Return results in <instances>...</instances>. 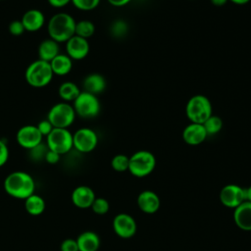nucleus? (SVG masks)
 <instances>
[{
  "label": "nucleus",
  "instance_id": "f257e3e1",
  "mask_svg": "<svg viewBox=\"0 0 251 251\" xmlns=\"http://www.w3.org/2000/svg\"><path fill=\"white\" fill-rule=\"evenodd\" d=\"M3 186L8 195L25 200L34 193L35 182L28 173L16 171L5 177Z\"/></svg>",
  "mask_w": 251,
  "mask_h": 251
},
{
  "label": "nucleus",
  "instance_id": "f03ea898",
  "mask_svg": "<svg viewBox=\"0 0 251 251\" xmlns=\"http://www.w3.org/2000/svg\"><path fill=\"white\" fill-rule=\"evenodd\" d=\"M75 20L68 13L60 12L53 15L47 24V32L49 38L58 43L67 42L75 35Z\"/></svg>",
  "mask_w": 251,
  "mask_h": 251
},
{
  "label": "nucleus",
  "instance_id": "7ed1b4c3",
  "mask_svg": "<svg viewBox=\"0 0 251 251\" xmlns=\"http://www.w3.org/2000/svg\"><path fill=\"white\" fill-rule=\"evenodd\" d=\"M53 76L54 74L52 72L50 63L40 59L30 63L25 73V78L27 84L35 88H41L48 85Z\"/></svg>",
  "mask_w": 251,
  "mask_h": 251
},
{
  "label": "nucleus",
  "instance_id": "20e7f679",
  "mask_svg": "<svg viewBox=\"0 0 251 251\" xmlns=\"http://www.w3.org/2000/svg\"><path fill=\"white\" fill-rule=\"evenodd\" d=\"M185 115L190 123L204 124V122L213 115L210 99L203 94L191 96L185 105Z\"/></svg>",
  "mask_w": 251,
  "mask_h": 251
},
{
  "label": "nucleus",
  "instance_id": "39448f33",
  "mask_svg": "<svg viewBox=\"0 0 251 251\" xmlns=\"http://www.w3.org/2000/svg\"><path fill=\"white\" fill-rule=\"evenodd\" d=\"M156 157L148 150H138L129 157L128 172L136 177H144L153 173Z\"/></svg>",
  "mask_w": 251,
  "mask_h": 251
},
{
  "label": "nucleus",
  "instance_id": "423d86ee",
  "mask_svg": "<svg viewBox=\"0 0 251 251\" xmlns=\"http://www.w3.org/2000/svg\"><path fill=\"white\" fill-rule=\"evenodd\" d=\"M76 114L73 105L68 102L54 104L48 111L46 119L57 128H69L75 122Z\"/></svg>",
  "mask_w": 251,
  "mask_h": 251
},
{
  "label": "nucleus",
  "instance_id": "0eeeda50",
  "mask_svg": "<svg viewBox=\"0 0 251 251\" xmlns=\"http://www.w3.org/2000/svg\"><path fill=\"white\" fill-rule=\"evenodd\" d=\"M73 107L76 116L82 119L96 118L101 110V104L98 97L84 90H82L73 102Z\"/></svg>",
  "mask_w": 251,
  "mask_h": 251
},
{
  "label": "nucleus",
  "instance_id": "6e6552de",
  "mask_svg": "<svg viewBox=\"0 0 251 251\" xmlns=\"http://www.w3.org/2000/svg\"><path fill=\"white\" fill-rule=\"evenodd\" d=\"M46 144L49 150H52L61 156L69 153L73 148V133L68 128H57L46 136Z\"/></svg>",
  "mask_w": 251,
  "mask_h": 251
},
{
  "label": "nucleus",
  "instance_id": "1a4fd4ad",
  "mask_svg": "<svg viewBox=\"0 0 251 251\" xmlns=\"http://www.w3.org/2000/svg\"><path fill=\"white\" fill-rule=\"evenodd\" d=\"M73 145L79 153H89L98 145V135L90 127H80L73 133Z\"/></svg>",
  "mask_w": 251,
  "mask_h": 251
},
{
  "label": "nucleus",
  "instance_id": "9d476101",
  "mask_svg": "<svg viewBox=\"0 0 251 251\" xmlns=\"http://www.w3.org/2000/svg\"><path fill=\"white\" fill-rule=\"evenodd\" d=\"M220 201L227 208L235 209L245 200V188L237 184H226L220 191Z\"/></svg>",
  "mask_w": 251,
  "mask_h": 251
},
{
  "label": "nucleus",
  "instance_id": "9b49d317",
  "mask_svg": "<svg viewBox=\"0 0 251 251\" xmlns=\"http://www.w3.org/2000/svg\"><path fill=\"white\" fill-rule=\"evenodd\" d=\"M113 229L115 233L121 238H130L137 230V224L132 216L126 213H120L116 215L113 220Z\"/></svg>",
  "mask_w": 251,
  "mask_h": 251
},
{
  "label": "nucleus",
  "instance_id": "f8f14e48",
  "mask_svg": "<svg viewBox=\"0 0 251 251\" xmlns=\"http://www.w3.org/2000/svg\"><path fill=\"white\" fill-rule=\"evenodd\" d=\"M43 136L39 132L36 126L25 125L20 127L16 133L18 144L26 150H29L42 142Z\"/></svg>",
  "mask_w": 251,
  "mask_h": 251
},
{
  "label": "nucleus",
  "instance_id": "ddd939ff",
  "mask_svg": "<svg viewBox=\"0 0 251 251\" xmlns=\"http://www.w3.org/2000/svg\"><path fill=\"white\" fill-rule=\"evenodd\" d=\"M90 51L88 39L74 35L66 42V54L73 61H80L87 57Z\"/></svg>",
  "mask_w": 251,
  "mask_h": 251
},
{
  "label": "nucleus",
  "instance_id": "4468645a",
  "mask_svg": "<svg viewBox=\"0 0 251 251\" xmlns=\"http://www.w3.org/2000/svg\"><path fill=\"white\" fill-rule=\"evenodd\" d=\"M181 136L186 144L196 146L203 143L208 137V134L202 124L190 123L183 128Z\"/></svg>",
  "mask_w": 251,
  "mask_h": 251
},
{
  "label": "nucleus",
  "instance_id": "2eb2a0df",
  "mask_svg": "<svg viewBox=\"0 0 251 251\" xmlns=\"http://www.w3.org/2000/svg\"><path fill=\"white\" fill-rule=\"evenodd\" d=\"M71 198L75 207L79 209H87L91 207L96 195L91 187L87 185H79L73 190Z\"/></svg>",
  "mask_w": 251,
  "mask_h": 251
},
{
  "label": "nucleus",
  "instance_id": "dca6fc26",
  "mask_svg": "<svg viewBox=\"0 0 251 251\" xmlns=\"http://www.w3.org/2000/svg\"><path fill=\"white\" fill-rule=\"evenodd\" d=\"M137 206L145 214H155L161 206L160 197L152 190H143L137 196Z\"/></svg>",
  "mask_w": 251,
  "mask_h": 251
},
{
  "label": "nucleus",
  "instance_id": "f3484780",
  "mask_svg": "<svg viewBox=\"0 0 251 251\" xmlns=\"http://www.w3.org/2000/svg\"><path fill=\"white\" fill-rule=\"evenodd\" d=\"M21 22L25 31L35 32L43 27L45 24V16L38 9H29L24 13Z\"/></svg>",
  "mask_w": 251,
  "mask_h": 251
},
{
  "label": "nucleus",
  "instance_id": "a211bd4d",
  "mask_svg": "<svg viewBox=\"0 0 251 251\" xmlns=\"http://www.w3.org/2000/svg\"><path fill=\"white\" fill-rule=\"evenodd\" d=\"M233 210V220L236 226L244 231H251V202L244 201Z\"/></svg>",
  "mask_w": 251,
  "mask_h": 251
},
{
  "label": "nucleus",
  "instance_id": "6ab92c4d",
  "mask_svg": "<svg viewBox=\"0 0 251 251\" xmlns=\"http://www.w3.org/2000/svg\"><path fill=\"white\" fill-rule=\"evenodd\" d=\"M82 86L84 91L97 96L98 94L104 92L107 87V81L101 74L92 73L84 77L82 81Z\"/></svg>",
  "mask_w": 251,
  "mask_h": 251
},
{
  "label": "nucleus",
  "instance_id": "aec40b11",
  "mask_svg": "<svg viewBox=\"0 0 251 251\" xmlns=\"http://www.w3.org/2000/svg\"><path fill=\"white\" fill-rule=\"evenodd\" d=\"M75 240L79 251H98L100 247V237L94 231H83Z\"/></svg>",
  "mask_w": 251,
  "mask_h": 251
},
{
  "label": "nucleus",
  "instance_id": "412c9836",
  "mask_svg": "<svg viewBox=\"0 0 251 251\" xmlns=\"http://www.w3.org/2000/svg\"><path fill=\"white\" fill-rule=\"evenodd\" d=\"M38 59L50 63L58 54H60L59 43L51 38L42 40L37 49Z\"/></svg>",
  "mask_w": 251,
  "mask_h": 251
},
{
  "label": "nucleus",
  "instance_id": "4be33fe9",
  "mask_svg": "<svg viewBox=\"0 0 251 251\" xmlns=\"http://www.w3.org/2000/svg\"><path fill=\"white\" fill-rule=\"evenodd\" d=\"M50 66L54 75L64 76L71 73L73 69V60L67 54H58L51 62Z\"/></svg>",
  "mask_w": 251,
  "mask_h": 251
},
{
  "label": "nucleus",
  "instance_id": "5701e85b",
  "mask_svg": "<svg viewBox=\"0 0 251 251\" xmlns=\"http://www.w3.org/2000/svg\"><path fill=\"white\" fill-rule=\"evenodd\" d=\"M81 90L79 89L78 85L74 81H65L60 84L58 89L59 97L62 99L63 102H74L75 98L79 95Z\"/></svg>",
  "mask_w": 251,
  "mask_h": 251
},
{
  "label": "nucleus",
  "instance_id": "b1692460",
  "mask_svg": "<svg viewBox=\"0 0 251 251\" xmlns=\"http://www.w3.org/2000/svg\"><path fill=\"white\" fill-rule=\"evenodd\" d=\"M25 211L31 216H39L45 210V201L38 194H31L26 199H25Z\"/></svg>",
  "mask_w": 251,
  "mask_h": 251
},
{
  "label": "nucleus",
  "instance_id": "393cba45",
  "mask_svg": "<svg viewBox=\"0 0 251 251\" xmlns=\"http://www.w3.org/2000/svg\"><path fill=\"white\" fill-rule=\"evenodd\" d=\"M94 32H95V25L91 21L80 20L75 23V35L88 39L94 34Z\"/></svg>",
  "mask_w": 251,
  "mask_h": 251
},
{
  "label": "nucleus",
  "instance_id": "a878e982",
  "mask_svg": "<svg viewBox=\"0 0 251 251\" xmlns=\"http://www.w3.org/2000/svg\"><path fill=\"white\" fill-rule=\"evenodd\" d=\"M202 125H203L208 136H210V135H215V134L219 133L223 129L224 122L221 117H219L217 115H212Z\"/></svg>",
  "mask_w": 251,
  "mask_h": 251
},
{
  "label": "nucleus",
  "instance_id": "bb28decb",
  "mask_svg": "<svg viewBox=\"0 0 251 251\" xmlns=\"http://www.w3.org/2000/svg\"><path fill=\"white\" fill-rule=\"evenodd\" d=\"M129 157L125 154H117L111 160V167L114 171L123 173L128 171Z\"/></svg>",
  "mask_w": 251,
  "mask_h": 251
},
{
  "label": "nucleus",
  "instance_id": "cd10ccee",
  "mask_svg": "<svg viewBox=\"0 0 251 251\" xmlns=\"http://www.w3.org/2000/svg\"><path fill=\"white\" fill-rule=\"evenodd\" d=\"M47 151H48L47 144L41 142L38 145H36L35 147L28 150V156L34 162L44 161Z\"/></svg>",
  "mask_w": 251,
  "mask_h": 251
},
{
  "label": "nucleus",
  "instance_id": "c85d7f7f",
  "mask_svg": "<svg viewBox=\"0 0 251 251\" xmlns=\"http://www.w3.org/2000/svg\"><path fill=\"white\" fill-rule=\"evenodd\" d=\"M110 31L114 37L121 38L125 36L128 31L127 24L123 20H116L115 22H113L110 27Z\"/></svg>",
  "mask_w": 251,
  "mask_h": 251
},
{
  "label": "nucleus",
  "instance_id": "c756f323",
  "mask_svg": "<svg viewBox=\"0 0 251 251\" xmlns=\"http://www.w3.org/2000/svg\"><path fill=\"white\" fill-rule=\"evenodd\" d=\"M90 208L97 215H105L110 209V204L107 199L103 197H96Z\"/></svg>",
  "mask_w": 251,
  "mask_h": 251
},
{
  "label": "nucleus",
  "instance_id": "7c9ffc66",
  "mask_svg": "<svg viewBox=\"0 0 251 251\" xmlns=\"http://www.w3.org/2000/svg\"><path fill=\"white\" fill-rule=\"evenodd\" d=\"M101 0H71V3L80 11H91L97 8Z\"/></svg>",
  "mask_w": 251,
  "mask_h": 251
},
{
  "label": "nucleus",
  "instance_id": "2f4dec72",
  "mask_svg": "<svg viewBox=\"0 0 251 251\" xmlns=\"http://www.w3.org/2000/svg\"><path fill=\"white\" fill-rule=\"evenodd\" d=\"M8 29H9V32L14 36H21L25 31L21 20L20 21L15 20V21L11 22L8 26Z\"/></svg>",
  "mask_w": 251,
  "mask_h": 251
},
{
  "label": "nucleus",
  "instance_id": "473e14b6",
  "mask_svg": "<svg viewBox=\"0 0 251 251\" xmlns=\"http://www.w3.org/2000/svg\"><path fill=\"white\" fill-rule=\"evenodd\" d=\"M36 127L38 128L39 132L41 133V135L44 137H46L47 135H49V133L53 130L54 126H52V124L47 120V119H44V120H41L37 125H36Z\"/></svg>",
  "mask_w": 251,
  "mask_h": 251
},
{
  "label": "nucleus",
  "instance_id": "72a5a7b5",
  "mask_svg": "<svg viewBox=\"0 0 251 251\" xmlns=\"http://www.w3.org/2000/svg\"><path fill=\"white\" fill-rule=\"evenodd\" d=\"M60 250L61 251H79L76 240L73 238H67L63 240L60 245Z\"/></svg>",
  "mask_w": 251,
  "mask_h": 251
},
{
  "label": "nucleus",
  "instance_id": "f704fd0d",
  "mask_svg": "<svg viewBox=\"0 0 251 251\" xmlns=\"http://www.w3.org/2000/svg\"><path fill=\"white\" fill-rule=\"evenodd\" d=\"M9 148L3 139H0V167L4 166L9 159Z\"/></svg>",
  "mask_w": 251,
  "mask_h": 251
},
{
  "label": "nucleus",
  "instance_id": "c9c22d12",
  "mask_svg": "<svg viewBox=\"0 0 251 251\" xmlns=\"http://www.w3.org/2000/svg\"><path fill=\"white\" fill-rule=\"evenodd\" d=\"M60 158H61V155L52 151V150H49L47 151L46 155H45V159L44 161L47 162L48 164H51V165H55L57 164L59 161H60Z\"/></svg>",
  "mask_w": 251,
  "mask_h": 251
},
{
  "label": "nucleus",
  "instance_id": "e433bc0d",
  "mask_svg": "<svg viewBox=\"0 0 251 251\" xmlns=\"http://www.w3.org/2000/svg\"><path fill=\"white\" fill-rule=\"evenodd\" d=\"M47 1L50 6H52L53 8H57V9L63 8L71 3V0H47Z\"/></svg>",
  "mask_w": 251,
  "mask_h": 251
},
{
  "label": "nucleus",
  "instance_id": "4c0bfd02",
  "mask_svg": "<svg viewBox=\"0 0 251 251\" xmlns=\"http://www.w3.org/2000/svg\"><path fill=\"white\" fill-rule=\"evenodd\" d=\"M108 3L113 6V7H124L126 5H127L128 3H130L131 0H107Z\"/></svg>",
  "mask_w": 251,
  "mask_h": 251
},
{
  "label": "nucleus",
  "instance_id": "58836bf2",
  "mask_svg": "<svg viewBox=\"0 0 251 251\" xmlns=\"http://www.w3.org/2000/svg\"><path fill=\"white\" fill-rule=\"evenodd\" d=\"M210 1L216 7H223L228 2V0H210Z\"/></svg>",
  "mask_w": 251,
  "mask_h": 251
},
{
  "label": "nucleus",
  "instance_id": "ea45409f",
  "mask_svg": "<svg viewBox=\"0 0 251 251\" xmlns=\"http://www.w3.org/2000/svg\"><path fill=\"white\" fill-rule=\"evenodd\" d=\"M245 200L251 202V185L245 188Z\"/></svg>",
  "mask_w": 251,
  "mask_h": 251
},
{
  "label": "nucleus",
  "instance_id": "a19ab883",
  "mask_svg": "<svg viewBox=\"0 0 251 251\" xmlns=\"http://www.w3.org/2000/svg\"><path fill=\"white\" fill-rule=\"evenodd\" d=\"M228 1L235 5H245L250 2V0H228Z\"/></svg>",
  "mask_w": 251,
  "mask_h": 251
},
{
  "label": "nucleus",
  "instance_id": "79ce46f5",
  "mask_svg": "<svg viewBox=\"0 0 251 251\" xmlns=\"http://www.w3.org/2000/svg\"><path fill=\"white\" fill-rule=\"evenodd\" d=\"M190 1H196V0H190Z\"/></svg>",
  "mask_w": 251,
  "mask_h": 251
}]
</instances>
